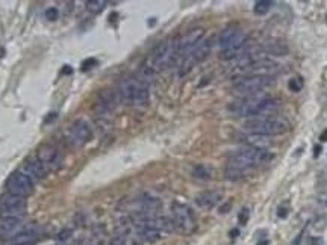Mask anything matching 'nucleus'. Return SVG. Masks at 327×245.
<instances>
[{
	"instance_id": "nucleus-1",
	"label": "nucleus",
	"mask_w": 327,
	"mask_h": 245,
	"mask_svg": "<svg viewBox=\"0 0 327 245\" xmlns=\"http://www.w3.org/2000/svg\"><path fill=\"white\" fill-rule=\"evenodd\" d=\"M274 158L273 153L265 150H258L252 147H243L230 155L224 176L227 180H240L244 179L253 168L270 162Z\"/></svg>"
},
{
	"instance_id": "nucleus-2",
	"label": "nucleus",
	"mask_w": 327,
	"mask_h": 245,
	"mask_svg": "<svg viewBox=\"0 0 327 245\" xmlns=\"http://www.w3.org/2000/svg\"><path fill=\"white\" fill-rule=\"evenodd\" d=\"M279 109V102L273 97H264V95H255L241 99L229 106V111L243 118H261V117H270Z\"/></svg>"
},
{
	"instance_id": "nucleus-3",
	"label": "nucleus",
	"mask_w": 327,
	"mask_h": 245,
	"mask_svg": "<svg viewBox=\"0 0 327 245\" xmlns=\"http://www.w3.org/2000/svg\"><path fill=\"white\" fill-rule=\"evenodd\" d=\"M218 45L221 59H237L249 50V36L238 27H226L218 36Z\"/></svg>"
},
{
	"instance_id": "nucleus-4",
	"label": "nucleus",
	"mask_w": 327,
	"mask_h": 245,
	"mask_svg": "<svg viewBox=\"0 0 327 245\" xmlns=\"http://www.w3.org/2000/svg\"><path fill=\"white\" fill-rule=\"evenodd\" d=\"M117 94H118L120 102L130 105V106H144L149 103V99H150L149 85L136 77L123 79L118 86Z\"/></svg>"
},
{
	"instance_id": "nucleus-5",
	"label": "nucleus",
	"mask_w": 327,
	"mask_h": 245,
	"mask_svg": "<svg viewBox=\"0 0 327 245\" xmlns=\"http://www.w3.org/2000/svg\"><path fill=\"white\" fill-rule=\"evenodd\" d=\"M290 129V124L282 118L274 117H261V118H250L243 124L244 133L253 135H264V136H276L284 135Z\"/></svg>"
},
{
	"instance_id": "nucleus-6",
	"label": "nucleus",
	"mask_w": 327,
	"mask_h": 245,
	"mask_svg": "<svg viewBox=\"0 0 327 245\" xmlns=\"http://www.w3.org/2000/svg\"><path fill=\"white\" fill-rule=\"evenodd\" d=\"M179 58L177 53V39H164L161 44H158V47L153 50L152 56H150V62H149V68L155 73L164 71L168 67H171Z\"/></svg>"
},
{
	"instance_id": "nucleus-7",
	"label": "nucleus",
	"mask_w": 327,
	"mask_h": 245,
	"mask_svg": "<svg viewBox=\"0 0 327 245\" xmlns=\"http://www.w3.org/2000/svg\"><path fill=\"white\" fill-rule=\"evenodd\" d=\"M274 85L273 76H246L233 83L232 92L240 99L259 95L262 91Z\"/></svg>"
},
{
	"instance_id": "nucleus-8",
	"label": "nucleus",
	"mask_w": 327,
	"mask_h": 245,
	"mask_svg": "<svg viewBox=\"0 0 327 245\" xmlns=\"http://www.w3.org/2000/svg\"><path fill=\"white\" fill-rule=\"evenodd\" d=\"M171 221L174 232H179L185 236L193 235L197 230V220L193 209L183 203L174 202L171 206Z\"/></svg>"
},
{
	"instance_id": "nucleus-9",
	"label": "nucleus",
	"mask_w": 327,
	"mask_h": 245,
	"mask_svg": "<svg viewBox=\"0 0 327 245\" xmlns=\"http://www.w3.org/2000/svg\"><path fill=\"white\" fill-rule=\"evenodd\" d=\"M212 44H214L212 38L203 39L188 56H185L182 59V62L179 64V76H185L186 73H190L194 68V65L203 62L209 56V53L212 50Z\"/></svg>"
},
{
	"instance_id": "nucleus-10",
	"label": "nucleus",
	"mask_w": 327,
	"mask_h": 245,
	"mask_svg": "<svg viewBox=\"0 0 327 245\" xmlns=\"http://www.w3.org/2000/svg\"><path fill=\"white\" fill-rule=\"evenodd\" d=\"M67 142L73 147H83L92 139V130L83 120H76L67 130Z\"/></svg>"
},
{
	"instance_id": "nucleus-11",
	"label": "nucleus",
	"mask_w": 327,
	"mask_h": 245,
	"mask_svg": "<svg viewBox=\"0 0 327 245\" xmlns=\"http://www.w3.org/2000/svg\"><path fill=\"white\" fill-rule=\"evenodd\" d=\"M205 36V29L203 27H194L190 29L182 38L177 39V53L179 58L183 59L185 56H188L202 41Z\"/></svg>"
},
{
	"instance_id": "nucleus-12",
	"label": "nucleus",
	"mask_w": 327,
	"mask_h": 245,
	"mask_svg": "<svg viewBox=\"0 0 327 245\" xmlns=\"http://www.w3.org/2000/svg\"><path fill=\"white\" fill-rule=\"evenodd\" d=\"M6 189L11 194L20 195V197H27L33 192V182L24 176L21 171H15L9 176V179L6 180Z\"/></svg>"
},
{
	"instance_id": "nucleus-13",
	"label": "nucleus",
	"mask_w": 327,
	"mask_h": 245,
	"mask_svg": "<svg viewBox=\"0 0 327 245\" xmlns=\"http://www.w3.org/2000/svg\"><path fill=\"white\" fill-rule=\"evenodd\" d=\"M38 161L44 165V168L49 170H56L61 167L62 162V155L59 152V149L53 144H44L38 149V155H36Z\"/></svg>"
},
{
	"instance_id": "nucleus-14",
	"label": "nucleus",
	"mask_w": 327,
	"mask_h": 245,
	"mask_svg": "<svg viewBox=\"0 0 327 245\" xmlns=\"http://www.w3.org/2000/svg\"><path fill=\"white\" fill-rule=\"evenodd\" d=\"M118 94L114 92L112 89H105L99 94V99L96 102V112L99 115H108L111 114L118 103Z\"/></svg>"
},
{
	"instance_id": "nucleus-15",
	"label": "nucleus",
	"mask_w": 327,
	"mask_h": 245,
	"mask_svg": "<svg viewBox=\"0 0 327 245\" xmlns=\"http://www.w3.org/2000/svg\"><path fill=\"white\" fill-rule=\"evenodd\" d=\"M24 218H0V236L12 239L23 230H26Z\"/></svg>"
},
{
	"instance_id": "nucleus-16",
	"label": "nucleus",
	"mask_w": 327,
	"mask_h": 245,
	"mask_svg": "<svg viewBox=\"0 0 327 245\" xmlns=\"http://www.w3.org/2000/svg\"><path fill=\"white\" fill-rule=\"evenodd\" d=\"M223 199V192L218 189H212V191H203L202 194H199L196 197V205L203 209V211H211L215 206L220 205Z\"/></svg>"
},
{
	"instance_id": "nucleus-17",
	"label": "nucleus",
	"mask_w": 327,
	"mask_h": 245,
	"mask_svg": "<svg viewBox=\"0 0 327 245\" xmlns=\"http://www.w3.org/2000/svg\"><path fill=\"white\" fill-rule=\"evenodd\" d=\"M21 173L24 176H27L33 183L41 180L45 174H47V170L44 168V165L38 161V158H33V159H27L21 168Z\"/></svg>"
},
{
	"instance_id": "nucleus-18",
	"label": "nucleus",
	"mask_w": 327,
	"mask_h": 245,
	"mask_svg": "<svg viewBox=\"0 0 327 245\" xmlns=\"http://www.w3.org/2000/svg\"><path fill=\"white\" fill-rule=\"evenodd\" d=\"M241 141L246 144V147H252V149H258V150H265V152H268L274 145V141H273L271 136L253 135V133H246Z\"/></svg>"
},
{
	"instance_id": "nucleus-19",
	"label": "nucleus",
	"mask_w": 327,
	"mask_h": 245,
	"mask_svg": "<svg viewBox=\"0 0 327 245\" xmlns=\"http://www.w3.org/2000/svg\"><path fill=\"white\" fill-rule=\"evenodd\" d=\"M27 203L24 197L5 192L0 195V209H26Z\"/></svg>"
},
{
	"instance_id": "nucleus-20",
	"label": "nucleus",
	"mask_w": 327,
	"mask_h": 245,
	"mask_svg": "<svg viewBox=\"0 0 327 245\" xmlns=\"http://www.w3.org/2000/svg\"><path fill=\"white\" fill-rule=\"evenodd\" d=\"M191 176L196 177V179H200V180H209L212 179L214 176V170L208 165H203V164H199V165H194L193 170H191Z\"/></svg>"
},
{
	"instance_id": "nucleus-21",
	"label": "nucleus",
	"mask_w": 327,
	"mask_h": 245,
	"mask_svg": "<svg viewBox=\"0 0 327 245\" xmlns=\"http://www.w3.org/2000/svg\"><path fill=\"white\" fill-rule=\"evenodd\" d=\"M106 2L105 0H88L86 3H85V8H86V11L88 12H91V14H100L105 8H106Z\"/></svg>"
},
{
	"instance_id": "nucleus-22",
	"label": "nucleus",
	"mask_w": 327,
	"mask_h": 245,
	"mask_svg": "<svg viewBox=\"0 0 327 245\" xmlns=\"http://www.w3.org/2000/svg\"><path fill=\"white\" fill-rule=\"evenodd\" d=\"M271 6H273V2H270V0H258V2H255L253 11L256 15H265V14H268Z\"/></svg>"
},
{
	"instance_id": "nucleus-23",
	"label": "nucleus",
	"mask_w": 327,
	"mask_h": 245,
	"mask_svg": "<svg viewBox=\"0 0 327 245\" xmlns=\"http://www.w3.org/2000/svg\"><path fill=\"white\" fill-rule=\"evenodd\" d=\"M290 89L291 91H294V92H299L302 88H303V80H302V77H293L291 80H290Z\"/></svg>"
},
{
	"instance_id": "nucleus-24",
	"label": "nucleus",
	"mask_w": 327,
	"mask_h": 245,
	"mask_svg": "<svg viewBox=\"0 0 327 245\" xmlns=\"http://www.w3.org/2000/svg\"><path fill=\"white\" fill-rule=\"evenodd\" d=\"M108 245H127V238L123 236V235H120V233H117L115 236H112L109 239Z\"/></svg>"
},
{
	"instance_id": "nucleus-25",
	"label": "nucleus",
	"mask_w": 327,
	"mask_h": 245,
	"mask_svg": "<svg viewBox=\"0 0 327 245\" xmlns=\"http://www.w3.org/2000/svg\"><path fill=\"white\" fill-rule=\"evenodd\" d=\"M44 17H45L47 20H50V21H55V20H58L59 12H58V9H56V8H49V9H45Z\"/></svg>"
},
{
	"instance_id": "nucleus-26",
	"label": "nucleus",
	"mask_w": 327,
	"mask_h": 245,
	"mask_svg": "<svg viewBox=\"0 0 327 245\" xmlns=\"http://www.w3.org/2000/svg\"><path fill=\"white\" fill-rule=\"evenodd\" d=\"M96 65H97V61H96L94 58H89V59H86V61H83V62H82L80 70H82V71H88V70L94 68Z\"/></svg>"
},
{
	"instance_id": "nucleus-27",
	"label": "nucleus",
	"mask_w": 327,
	"mask_h": 245,
	"mask_svg": "<svg viewBox=\"0 0 327 245\" xmlns=\"http://www.w3.org/2000/svg\"><path fill=\"white\" fill-rule=\"evenodd\" d=\"M249 218H250V212H249V209L244 208V209L240 212V215H238V221H240L241 226H246L247 221H249Z\"/></svg>"
},
{
	"instance_id": "nucleus-28",
	"label": "nucleus",
	"mask_w": 327,
	"mask_h": 245,
	"mask_svg": "<svg viewBox=\"0 0 327 245\" xmlns=\"http://www.w3.org/2000/svg\"><path fill=\"white\" fill-rule=\"evenodd\" d=\"M309 242H311V245H321L323 244V239L321 238H312Z\"/></svg>"
},
{
	"instance_id": "nucleus-29",
	"label": "nucleus",
	"mask_w": 327,
	"mask_h": 245,
	"mask_svg": "<svg viewBox=\"0 0 327 245\" xmlns=\"http://www.w3.org/2000/svg\"><path fill=\"white\" fill-rule=\"evenodd\" d=\"M320 153H321V147L318 145V147H315V152H314V156L317 158V156H320Z\"/></svg>"
},
{
	"instance_id": "nucleus-30",
	"label": "nucleus",
	"mask_w": 327,
	"mask_h": 245,
	"mask_svg": "<svg viewBox=\"0 0 327 245\" xmlns=\"http://www.w3.org/2000/svg\"><path fill=\"white\" fill-rule=\"evenodd\" d=\"M320 139H321L323 142H324V141H327V130H324V132L321 133V136H320Z\"/></svg>"
},
{
	"instance_id": "nucleus-31",
	"label": "nucleus",
	"mask_w": 327,
	"mask_h": 245,
	"mask_svg": "<svg viewBox=\"0 0 327 245\" xmlns=\"http://www.w3.org/2000/svg\"><path fill=\"white\" fill-rule=\"evenodd\" d=\"M86 245H100L99 242H96V241H91V242H88Z\"/></svg>"
},
{
	"instance_id": "nucleus-32",
	"label": "nucleus",
	"mask_w": 327,
	"mask_h": 245,
	"mask_svg": "<svg viewBox=\"0 0 327 245\" xmlns=\"http://www.w3.org/2000/svg\"><path fill=\"white\" fill-rule=\"evenodd\" d=\"M17 245H33V244H17Z\"/></svg>"
},
{
	"instance_id": "nucleus-33",
	"label": "nucleus",
	"mask_w": 327,
	"mask_h": 245,
	"mask_svg": "<svg viewBox=\"0 0 327 245\" xmlns=\"http://www.w3.org/2000/svg\"><path fill=\"white\" fill-rule=\"evenodd\" d=\"M59 245H62V244H59Z\"/></svg>"
}]
</instances>
